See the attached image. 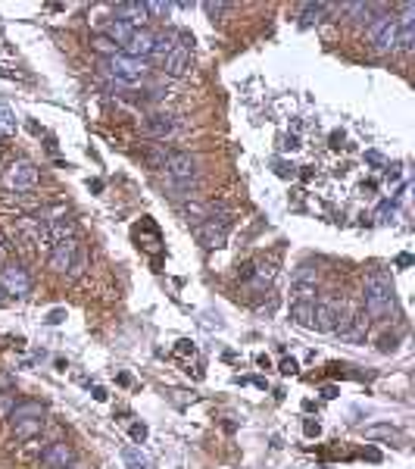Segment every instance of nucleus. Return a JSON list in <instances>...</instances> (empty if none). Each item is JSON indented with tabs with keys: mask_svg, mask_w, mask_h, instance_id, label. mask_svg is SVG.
I'll list each match as a JSON object with an SVG mask.
<instances>
[{
	"mask_svg": "<svg viewBox=\"0 0 415 469\" xmlns=\"http://www.w3.org/2000/svg\"><path fill=\"white\" fill-rule=\"evenodd\" d=\"M362 294H366V313L368 316L393 313V285H390V276L384 269L368 272L366 285H362Z\"/></svg>",
	"mask_w": 415,
	"mask_h": 469,
	"instance_id": "nucleus-1",
	"label": "nucleus"
},
{
	"mask_svg": "<svg viewBox=\"0 0 415 469\" xmlns=\"http://www.w3.org/2000/svg\"><path fill=\"white\" fill-rule=\"evenodd\" d=\"M228 229H231V213L222 207L206 210L203 222H197V238H200L203 248H222L228 241Z\"/></svg>",
	"mask_w": 415,
	"mask_h": 469,
	"instance_id": "nucleus-2",
	"label": "nucleus"
},
{
	"mask_svg": "<svg viewBox=\"0 0 415 469\" xmlns=\"http://www.w3.org/2000/svg\"><path fill=\"white\" fill-rule=\"evenodd\" d=\"M166 169V178L175 185V188H191L197 182V157L187 154V150H172L163 163Z\"/></svg>",
	"mask_w": 415,
	"mask_h": 469,
	"instance_id": "nucleus-3",
	"label": "nucleus"
},
{
	"mask_svg": "<svg viewBox=\"0 0 415 469\" xmlns=\"http://www.w3.org/2000/svg\"><path fill=\"white\" fill-rule=\"evenodd\" d=\"M104 66H106V75L116 78V82H122V85H141L144 75H147V63L131 60V56H125V54L106 56Z\"/></svg>",
	"mask_w": 415,
	"mask_h": 469,
	"instance_id": "nucleus-4",
	"label": "nucleus"
},
{
	"mask_svg": "<svg viewBox=\"0 0 415 469\" xmlns=\"http://www.w3.org/2000/svg\"><path fill=\"white\" fill-rule=\"evenodd\" d=\"M347 319V304L340 298H325L316 304V319H312V329L318 331H337L340 322Z\"/></svg>",
	"mask_w": 415,
	"mask_h": 469,
	"instance_id": "nucleus-5",
	"label": "nucleus"
},
{
	"mask_svg": "<svg viewBox=\"0 0 415 469\" xmlns=\"http://www.w3.org/2000/svg\"><path fill=\"white\" fill-rule=\"evenodd\" d=\"M368 41L378 54H390V50H397V19L378 16L375 23L368 25Z\"/></svg>",
	"mask_w": 415,
	"mask_h": 469,
	"instance_id": "nucleus-6",
	"label": "nucleus"
},
{
	"mask_svg": "<svg viewBox=\"0 0 415 469\" xmlns=\"http://www.w3.org/2000/svg\"><path fill=\"white\" fill-rule=\"evenodd\" d=\"M38 185V166L32 160H16L6 166V188L13 191H32Z\"/></svg>",
	"mask_w": 415,
	"mask_h": 469,
	"instance_id": "nucleus-7",
	"label": "nucleus"
},
{
	"mask_svg": "<svg viewBox=\"0 0 415 469\" xmlns=\"http://www.w3.org/2000/svg\"><path fill=\"white\" fill-rule=\"evenodd\" d=\"M0 288H4L10 298H25V294L32 291V279H28V272L22 269L19 263H6L4 269H0Z\"/></svg>",
	"mask_w": 415,
	"mask_h": 469,
	"instance_id": "nucleus-8",
	"label": "nucleus"
},
{
	"mask_svg": "<svg viewBox=\"0 0 415 469\" xmlns=\"http://www.w3.org/2000/svg\"><path fill=\"white\" fill-rule=\"evenodd\" d=\"M187 44H194V38H187V35H178V47H175L172 54L163 60L166 75H175V78L187 75V69H191V47H187Z\"/></svg>",
	"mask_w": 415,
	"mask_h": 469,
	"instance_id": "nucleus-9",
	"label": "nucleus"
},
{
	"mask_svg": "<svg viewBox=\"0 0 415 469\" xmlns=\"http://www.w3.org/2000/svg\"><path fill=\"white\" fill-rule=\"evenodd\" d=\"M78 250H82L78 238H66V241H56L54 248H50V254H47L50 269H54V272H69V266L75 263Z\"/></svg>",
	"mask_w": 415,
	"mask_h": 469,
	"instance_id": "nucleus-10",
	"label": "nucleus"
},
{
	"mask_svg": "<svg viewBox=\"0 0 415 469\" xmlns=\"http://www.w3.org/2000/svg\"><path fill=\"white\" fill-rule=\"evenodd\" d=\"M153 47H156V35L150 28H135L122 50H125V56H131V60H144V56L153 54Z\"/></svg>",
	"mask_w": 415,
	"mask_h": 469,
	"instance_id": "nucleus-11",
	"label": "nucleus"
},
{
	"mask_svg": "<svg viewBox=\"0 0 415 469\" xmlns=\"http://www.w3.org/2000/svg\"><path fill=\"white\" fill-rule=\"evenodd\" d=\"M397 47L412 50L415 47V6L403 4V16L397 19Z\"/></svg>",
	"mask_w": 415,
	"mask_h": 469,
	"instance_id": "nucleus-12",
	"label": "nucleus"
},
{
	"mask_svg": "<svg viewBox=\"0 0 415 469\" xmlns=\"http://www.w3.org/2000/svg\"><path fill=\"white\" fill-rule=\"evenodd\" d=\"M340 338L349 344H359V341H366V331H368V313L362 310V313H356V316H347L344 322H340Z\"/></svg>",
	"mask_w": 415,
	"mask_h": 469,
	"instance_id": "nucleus-13",
	"label": "nucleus"
},
{
	"mask_svg": "<svg viewBox=\"0 0 415 469\" xmlns=\"http://www.w3.org/2000/svg\"><path fill=\"white\" fill-rule=\"evenodd\" d=\"M72 447L66 444V441H56V444H50L47 451L41 453V466L44 469H69V463H72Z\"/></svg>",
	"mask_w": 415,
	"mask_h": 469,
	"instance_id": "nucleus-14",
	"label": "nucleus"
},
{
	"mask_svg": "<svg viewBox=\"0 0 415 469\" xmlns=\"http://www.w3.org/2000/svg\"><path fill=\"white\" fill-rule=\"evenodd\" d=\"M113 19H122L125 25L131 28H144V23H147V6L144 4H137V0H128V4H119L113 10Z\"/></svg>",
	"mask_w": 415,
	"mask_h": 469,
	"instance_id": "nucleus-15",
	"label": "nucleus"
},
{
	"mask_svg": "<svg viewBox=\"0 0 415 469\" xmlns=\"http://www.w3.org/2000/svg\"><path fill=\"white\" fill-rule=\"evenodd\" d=\"M175 116H169V113H153V116L144 119V132L153 135V138H166V135L175 132Z\"/></svg>",
	"mask_w": 415,
	"mask_h": 469,
	"instance_id": "nucleus-16",
	"label": "nucleus"
},
{
	"mask_svg": "<svg viewBox=\"0 0 415 469\" xmlns=\"http://www.w3.org/2000/svg\"><path fill=\"white\" fill-rule=\"evenodd\" d=\"M10 420L13 422H19V420H44V403H38V401L16 403V407H13V413H10Z\"/></svg>",
	"mask_w": 415,
	"mask_h": 469,
	"instance_id": "nucleus-17",
	"label": "nucleus"
},
{
	"mask_svg": "<svg viewBox=\"0 0 415 469\" xmlns=\"http://www.w3.org/2000/svg\"><path fill=\"white\" fill-rule=\"evenodd\" d=\"M122 460H125L128 469H153V460L137 444H128L125 451H122Z\"/></svg>",
	"mask_w": 415,
	"mask_h": 469,
	"instance_id": "nucleus-18",
	"label": "nucleus"
},
{
	"mask_svg": "<svg viewBox=\"0 0 415 469\" xmlns=\"http://www.w3.org/2000/svg\"><path fill=\"white\" fill-rule=\"evenodd\" d=\"M331 10L328 4H306L303 6V13H300V25L303 28H312V25H318L325 19V13Z\"/></svg>",
	"mask_w": 415,
	"mask_h": 469,
	"instance_id": "nucleus-19",
	"label": "nucleus"
},
{
	"mask_svg": "<svg viewBox=\"0 0 415 469\" xmlns=\"http://www.w3.org/2000/svg\"><path fill=\"white\" fill-rule=\"evenodd\" d=\"M340 10H344L347 16H353L359 25H371V23H375V6H368V4H344Z\"/></svg>",
	"mask_w": 415,
	"mask_h": 469,
	"instance_id": "nucleus-20",
	"label": "nucleus"
},
{
	"mask_svg": "<svg viewBox=\"0 0 415 469\" xmlns=\"http://www.w3.org/2000/svg\"><path fill=\"white\" fill-rule=\"evenodd\" d=\"M290 300L294 304H316V281H294Z\"/></svg>",
	"mask_w": 415,
	"mask_h": 469,
	"instance_id": "nucleus-21",
	"label": "nucleus"
},
{
	"mask_svg": "<svg viewBox=\"0 0 415 469\" xmlns=\"http://www.w3.org/2000/svg\"><path fill=\"white\" fill-rule=\"evenodd\" d=\"M290 319L300 329H312V319H316V304H290Z\"/></svg>",
	"mask_w": 415,
	"mask_h": 469,
	"instance_id": "nucleus-22",
	"label": "nucleus"
},
{
	"mask_svg": "<svg viewBox=\"0 0 415 469\" xmlns=\"http://www.w3.org/2000/svg\"><path fill=\"white\" fill-rule=\"evenodd\" d=\"M131 32H135V28H131V25H125V23H122V19H113V23L106 25V38L113 41L116 47H125V41L131 38Z\"/></svg>",
	"mask_w": 415,
	"mask_h": 469,
	"instance_id": "nucleus-23",
	"label": "nucleus"
},
{
	"mask_svg": "<svg viewBox=\"0 0 415 469\" xmlns=\"http://www.w3.org/2000/svg\"><path fill=\"white\" fill-rule=\"evenodd\" d=\"M41 429H44V420H19V422H13V432H16L19 441H28V438H35Z\"/></svg>",
	"mask_w": 415,
	"mask_h": 469,
	"instance_id": "nucleus-24",
	"label": "nucleus"
},
{
	"mask_svg": "<svg viewBox=\"0 0 415 469\" xmlns=\"http://www.w3.org/2000/svg\"><path fill=\"white\" fill-rule=\"evenodd\" d=\"M366 438L368 441H399V432L393 425H368Z\"/></svg>",
	"mask_w": 415,
	"mask_h": 469,
	"instance_id": "nucleus-25",
	"label": "nucleus"
},
{
	"mask_svg": "<svg viewBox=\"0 0 415 469\" xmlns=\"http://www.w3.org/2000/svg\"><path fill=\"white\" fill-rule=\"evenodd\" d=\"M16 113L10 110V106L6 104H0V135H4V138H10V135H16Z\"/></svg>",
	"mask_w": 415,
	"mask_h": 469,
	"instance_id": "nucleus-26",
	"label": "nucleus"
},
{
	"mask_svg": "<svg viewBox=\"0 0 415 469\" xmlns=\"http://www.w3.org/2000/svg\"><path fill=\"white\" fill-rule=\"evenodd\" d=\"M94 50H100V54H104V60H106V56H116V54H119V47H116L113 41L106 38V35H100V38H94Z\"/></svg>",
	"mask_w": 415,
	"mask_h": 469,
	"instance_id": "nucleus-27",
	"label": "nucleus"
},
{
	"mask_svg": "<svg viewBox=\"0 0 415 469\" xmlns=\"http://www.w3.org/2000/svg\"><path fill=\"white\" fill-rule=\"evenodd\" d=\"M13 407H16V391H4V394H0V416H6V420H10Z\"/></svg>",
	"mask_w": 415,
	"mask_h": 469,
	"instance_id": "nucleus-28",
	"label": "nucleus"
},
{
	"mask_svg": "<svg viewBox=\"0 0 415 469\" xmlns=\"http://www.w3.org/2000/svg\"><path fill=\"white\" fill-rule=\"evenodd\" d=\"M85 266H87V257H85V248H82V250H78V257H75V263L69 266V272H66V276H69V279H78V276L85 272Z\"/></svg>",
	"mask_w": 415,
	"mask_h": 469,
	"instance_id": "nucleus-29",
	"label": "nucleus"
},
{
	"mask_svg": "<svg viewBox=\"0 0 415 469\" xmlns=\"http://www.w3.org/2000/svg\"><path fill=\"white\" fill-rule=\"evenodd\" d=\"M144 6H147V16H166L172 10V4H159V0L156 4H144Z\"/></svg>",
	"mask_w": 415,
	"mask_h": 469,
	"instance_id": "nucleus-30",
	"label": "nucleus"
},
{
	"mask_svg": "<svg viewBox=\"0 0 415 469\" xmlns=\"http://www.w3.org/2000/svg\"><path fill=\"white\" fill-rule=\"evenodd\" d=\"M203 10H206L209 13V16H222V13H228L231 10V4H203Z\"/></svg>",
	"mask_w": 415,
	"mask_h": 469,
	"instance_id": "nucleus-31",
	"label": "nucleus"
},
{
	"mask_svg": "<svg viewBox=\"0 0 415 469\" xmlns=\"http://www.w3.org/2000/svg\"><path fill=\"white\" fill-rule=\"evenodd\" d=\"M275 172H278L281 178H294V176H297V166H287V163L278 160V163H275Z\"/></svg>",
	"mask_w": 415,
	"mask_h": 469,
	"instance_id": "nucleus-32",
	"label": "nucleus"
},
{
	"mask_svg": "<svg viewBox=\"0 0 415 469\" xmlns=\"http://www.w3.org/2000/svg\"><path fill=\"white\" fill-rule=\"evenodd\" d=\"M294 281H316L312 266H300V269H297V276H294Z\"/></svg>",
	"mask_w": 415,
	"mask_h": 469,
	"instance_id": "nucleus-33",
	"label": "nucleus"
},
{
	"mask_svg": "<svg viewBox=\"0 0 415 469\" xmlns=\"http://www.w3.org/2000/svg\"><path fill=\"white\" fill-rule=\"evenodd\" d=\"M303 432H306L309 438H318V435H322V425H318L316 420H306V422H303Z\"/></svg>",
	"mask_w": 415,
	"mask_h": 469,
	"instance_id": "nucleus-34",
	"label": "nucleus"
},
{
	"mask_svg": "<svg viewBox=\"0 0 415 469\" xmlns=\"http://www.w3.org/2000/svg\"><path fill=\"white\" fill-rule=\"evenodd\" d=\"M131 438H135V441H144V438H147V425L135 422V425H131Z\"/></svg>",
	"mask_w": 415,
	"mask_h": 469,
	"instance_id": "nucleus-35",
	"label": "nucleus"
},
{
	"mask_svg": "<svg viewBox=\"0 0 415 469\" xmlns=\"http://www.w3.org/2000/svg\"><path fill=\"white\" fill-rule=\"evenodd\" d=\"M63 319H66V310H50L47 313V326H60Z\"/></svg>",
	"mask_w": 415,
	"mask_h": 469,
	"instance_id": "nucleus-36",
	"label": "nucleus"
},
{
	"mask_svg": "<svg viewBox=\"0 0 415 469\" xmlns=\"http://www.w3.org/2000/svg\"><path fill=\"white\" fill-rule=\"evenodd\" d=\"M6 257H10V241L0 232V266H6Z\"/></svg>",
	"mask_w": 415,
	"mask_h": 469,
	"instance_id": "nucleus-37",
	"label": "nucleus"
},
{
	"mask_svg": "<svg viewBox=\"0 0 415 469\" xmlns=\"http://www.w3.org/2000/svg\"><path fill=\"white\" fill-rule=\"evenodd\" d=\"M281 147H284V150H297V147H300V141H297V135H287Z\"/></svg>",
	"mask_w": 415,
	"mask_h": 469,
	"instance_id": "nucleus-38",
	"label": "nucleus"
},
{
	"mask_svg": "<svg viewBox=\"0 0 415 469\" xmlns=\"http://www.w3.org/2000/svg\"><path fill=\"white\" fill-rule=\"evenodd\" d=\"M281 372H284V375H294V372H297V360H284V363H281Z\"/></svg>",
	"mask_w": 415,
	"mask_h": 469,
	"instance_id": "nucleus-39",
	"label": "nucleus"
},
{
	"mask_svg": "<svg viewBox=\"0 0 415 469\" xmlns=\"http://www.w3.org/2000/svg\"><path fill=\"white\" fill-rule=\"evenodd\" d=\"M322 398H337V388H334V385H325V388H322Z\"/></svg>",
	"mask_w": 415,
	"mask_h": 469,
	"instance_id": "nucleus-40",
	"label": "nucleus"
},
{
	"mask_svg": "<svg viewBox=\"0 0 415 469\" xmlns=\"http://www.w3.org/2000/svg\"><path fill=\"white\" fill-rule=\"evenodd\" d=\"M340 141H344V132H331V147H340Z\"/></svg>",
	"mask_w": 415,
	"mask_h": 469,
	"instance_id": "nucleus-41",
	"label": "nucleus"
},
{
	"mask_svg": "<svg viewBox=\"0 0 415 469\" xmlns=\"http://www.w3.org/2000/svg\"><path fill=\"white\" fill-rule=\"evenodd\" d=\"M397 266H412V257L409 254H399L397 257Z\"/></svg>",
	"mask_w": 415,
	"mask_h": 469,
	"instance_id": "nucleus-42",
	"label": "nucleus"
},
{
	"mask_svg": "<svg viewBox=\"0 0 415 469\" xmlns=\"http://www.w3.org/2000/svg\"><path fill=\"white\" fill-rule=\"evenodd\" d=\"M4 294H6V291H4V288H0V300H4Z\"/></svg>",
	"mask_w": 415,
	"mask_h": 469,
	"instance_id": "nucleus-43",
	"label": "nucleus"
}]
</instances>
